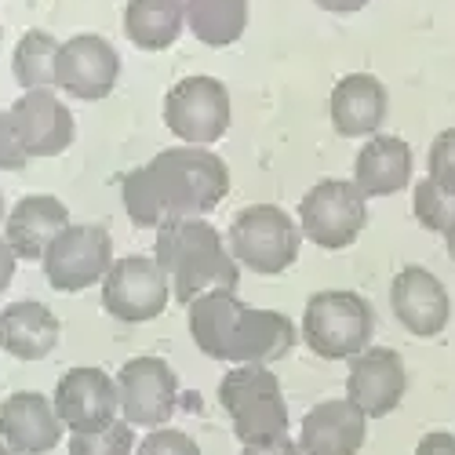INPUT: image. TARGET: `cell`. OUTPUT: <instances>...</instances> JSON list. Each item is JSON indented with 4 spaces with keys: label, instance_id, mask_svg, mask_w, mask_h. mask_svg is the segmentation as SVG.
<instances>
[{
    "label": "cell",
    "instance_id": "6da1fadb",
    "mask_svg": "<svg viewBox=\"0 0 455 455\" xmlns=\"http://www.w3.org/2000/svg\"><path fill=\"white\" fill-rule=\"evenodd\" d=\"M230 194V168L204 146H172L121 179L124 212L139 230L172 219H204Z\"/></svg>",
    "mask_w": 455,
    "mask_h": 455
},
{
    "label": "cell",
    "instance_id": "7a4b0ae2",
    "mask_svg": "<svg viewBox=\"0 0 455 455\" xmlns=\"http://www.w3.org/2000/svg\"><path fill=\"white\" fill-rule=\"evenodd\" d=\"M189 335L204 357L226 364L281 361L299 339L284 314L248 307L237 291H204L189 302Z\"/></svg>",
    "mask_w": 455,
    "mask_h": 455
},
{
    "label": "cell",
    "instance_id": "3957f363",
    "mask_svg": "<svg viewBox=\"0 0 455 455\" xmlns=\"http://www.w3.org/2000/svg\"><path fill=\"white\" fill-rule=\"evenodd\" d=\"M154 259L172 281V295L189 307L204 291H234L241 267L222 244V234L204 219H172L157 230Z\"/></svg>",
    "mask_w": 455,
    "mask_h": 455
},
{
    "label": "cell",
    "instance_id": "277c9868",
    "mask_svg": "<svg viewBox=\"0 0 455 455\" xmlns=\"http://www.w3.org/2000/svg\"><path fill=\"white\" fill-rule=\"evenodd\" d=\"M219 404L226 408L241 444H259L288 434V404L281 379L267 364H237L222 375Z\"/></svg>",
    "mask_w": 455,
    "mask_h": 455
},
{
    "label": "cell",
    "instance_id": "5b68a950",
    "mask_svg": "<svg viewBox=\"0 0 455 455\" xmlns=\"http://www.w3.org/2000/svg\"><path fill=\"white\" fill-rule=\"evenodd\" d=\"M375 314L357 291L324 288L302 310V343L324 361H354L371 347Z\"/></svg>",
    "mask_w": 455,
    "mask_h": 455
},
{
    "label": "cell",
    "instance_id": "8992f818",
    "mask_svg": "<svg viewBox=\"0 0 455 455\" xmlns=\"http://www.w3.org/2000/svg\"><path fill=\"white\" fill-rule=\"evenodd\" d=\"M226 244H230V255L251 274L277 277L299 259L302 230L299 219H291L277 204H248L234 215Z\"/></svg>",
    "mask_w": 455,
    "mask_h": 455
},
{
    "label": "cell",
    "instance_id": "52a82bcc",
    "mask_svg": "<svg viewBox=\"0 0 455 455\" xmlns=\"http://www.w3.org/2000/svg\"><path fill=\"white\" fill-rule=\"evenodd\" d=\"M368 226V201L354 179H321L299 201V230L310 244L339 251L350 248Z\"/></svg>",
    "mask_w": 455,
    "mask_h": 455
},
{
    "label": "cell",
    "instance_id": "ba28073f",
    "mask_svg": "<svg viewBox=\"0 0 455 455\" xmlns=\"http://www.w3.org/2000/svg\"><path fill=\"white\" fill-rule=\"evenodd\" d=\"M109 267H113V237L99 222H69L41 259L48 284L66 295L102 284Z\"/></svg>",
    "mask_w": 455,
    "mask_h": 455
},
{
    "label": "cell",
    "instance_id": "9c48e42d",
    "mask_svg": "<svg viewBox=\"0 0 455 455\" xmlns=\"http://www.w3.org/2000/svg\"><path fill=\"white\" fill-rule=\"evenodd\" d=\"M164 124L182 146H212L230 128V92L219 77L194 73L164 95Z\"/></svg>",
    "mask_w": 455,
    "mask_h": 455
},
{
    "label": "cell",
    "instance_id": "30bf717a",
    "mask_svg": "<svg viewBox=\"0 0 455 455\" xmlns=\"http://www.w3.org/2000/svg\"><path fill=\"white\" fill-rule=\"evenodd\" d=\"M172 299V281L154 255H124L113 259L102 281V307L109 317L124 324H146L164 314Z\"/></svg>",
    "mask_w": 455,
    "mask_h": 455
},
{
    "label": "cell",
    "instance_id": "8fae6325",
    "mask_svg": "<svg viewBox=\"0 0 455 455\" xmlns=\"http://www.w3.org/2000/svg\"><path fill=\"white\" fill-rule=\"evenodd\" d=\"M117 394L128 427L161 430L179 408V379L164 357H132L117 371Z\"/></svg>",
    "mask_w": 455,
    "mask_h": 455
},
{
    "label": "cell",
    "instance_id": "7c38bea8",
    "mask_svg": "<svg viewBox=\"0 0 455 455\" xmlns=\"http://www.w3.org/2000/svg\"><path fill=\"white\" fill-rule=\"evenodd\" d=\"M55 411L69 434H95L106 430L109 423H117L121 415V394H117V379L106 375L102 368H69L59 387L52 394Z\"/></svg>",
    "mask_w": 455,
    "mask_h": 455
},
{
    "label": "cell",
    "instance_id": "4fadbf2b",
    "mask_svg": "<svg viewBox=\"0 0 455 455\" xmlns=\"http://www.w3.org/2000/svg\"><path fill=\"white\" fill-rule=\"evenodd\" d=\"M121 77V55L106 36L99 33H77L66 44H59L55 62V88L81 102H99L117 88Z\"/></svg>",
    "mask_w": 455,
    "mask_h": 455
},
{
    "label": "cell",
    "instance_id": "5bb4252c",
    "mask_svg": "<svg viewBox=\"0 0 455 455\" xmlns=\"http://www.w3.org/2000/svg\"><path fill=\"white\" fill-rule=\"evenodd\" d=\"M12 124L26 157H59L73 146L77 124H73L69 106L55 92H22L12 102Z\"/></svg>",
    "mask_w": 455,
    "mask_h": 455
},
{
    "label": "cell",
    "instance_id": "9a60e30c",
    "mask_svg": "<svg viewBox=\"0 0 455 455\" xmlns=\"http://www.w3.org/2000/svg\"><path fill=\"white\" fill-rule=\"evenodd\" d=\"M408 390V371L397 350L390 347H368L350 361L347 371V397L368 415V419H383L390 415Z\"/></svg>",
    "mask_w": 455,
    "mask_h": 455
},
{
    "label": "cell",
    "instance_id": "2e32d148",
    "mask_svg": "<svg viewBox=\"0 0 455 455\" xmlns=\"http://www.w3.org/2000/svg\"><path fill=\"white\" fill-rule=\"evenodd\" d=\"M368 441V415L350 401H321L302 415L299 448L302 455H361Z\"/></svg>",
    "mask_w": 455,
    "mask_h": 455
},
{
    "label": "cell",
    "instance_id": "e0dca14e",
    "mask_svg": "<svg viewBox=\"0 0 455 455\" xmlns=\"http://www.w3.org/2000/svg\"><path fill=\"white\" fill-rule=\"evenodd\" d=\"M390 307L394 317L404 324V331L434 339L448 328L451 317V299L448 288L423 267H404L390 284Z\"/></svg>",
    "mask_w": 455,
    "mask_h": 455
},
{
    "label": "cell",
    "instance_id": "ac0fdd59",
    "mask_svg": "<svg viewBox=\"0 0 455 455\" xmlns=\"http://www.w3.org/2000/svg\"><path fill=\"white\" fill-rule=\"evenodd\" d=\"M62 430L55 401L36 390H19L0 404V441L19 455H48L62 441Z\"/></svg>",
    "mask_w": 455,
    "mask_h": 455
},
{
    "label": "cell",
    "instance_id": "d6986e66",
    "mask_svg": "<svg viewBox=\"0 0 455 455\" xmlns=\"http://www.w3.org/2000/svg\"><path fill=\"white\" fill-rule=\"evenodd\" d=\"M387 106H390V95L383 81L371 77V73H347V77H339L328 99L331 128L347 139L375 135L387 121Z\"/></svg>",
    "mask_w": 455,
    "mask_h": 455
},
{
    "label": "cell",
    "instance_id": "ffe728a7",
    "mask_svg": "<svg viewBox=\"0 0 455 455\" xmlns=\"http://www.w3.org/2000/svg\"><path fill=\"white\" fill-rule=\"evenodd\" d=\"M69 226V208L52 194L22 197L4 219V241L26 262H41L55 237Z\"/></svg>",
    "mask_w": 455,
    "mask_h": 455
},
{
    "label": "cell",
    "instance_id": "44dd1931",
    "mask_svg": "<svg viewBox=\"0 0 455 455\" xmlns=\"http://www.w3.org/2000/svg\"><path fill=\"white\" fill-rule=\"evenodd\" d=\"M62 324L36 299H22L0 310V350L19 361H44L59 347Z\"/></svg>",
    "mask_w": 455,
    "mask_h": 455
},
{
    "label": "cell",
    "instance_id": "7402d4cb",
    "mask_svg": "<svg viewBox=\"0 0 455 455\" xmlns=\"http://www.w3.org/2000/svg\"><path fill=\"white\" fill-rule=\"evenodd\" d=\"M354 182L368 197H390L411 182V146L397 135H371L354 161Z\"/></svg>",
    "mask_w": 455,
    "mask_h": 455
},
{
    "label": "cell",
    "instance_id": "603a6c76",
    "mask_svg": "<svg viewBox=\"0 0 455 455\" xmlns=\"http://www.w3.org/2000/svg\"><path fill=\"white\" fill-rule=\"evenodd\" d=\"M182 26H186L182 0H128L124 4V36L142 52L172 48Z\"/></svg>",
    "mask_w": 455,
    "mask_h": 455
},
{
    "label": "cell",
    "instance_id": "cb8c5ba5",
    "mask_svg": "<svg viewBox=\"0 0 455 455\" xmlns=\"http://www.w3.org/2000/svg\"><path fill=\"white\" fill-rule=\"evenodd\" d=\"M186 26L208 48H230L248 29V0H186Z\"/></svg>",
    "mask_w": 455,
    "mask_h": 455
},
{
    "label": "cell",
    "instance_id": "d4e9b609",
    "mask_svg": "<svg viewBox=\"0 0 455 455\" xmlns=\"http://www.w3.org/2000/svg\"><path fill=\"white\" fill-rule=\"evenodd\" d=\"M55 62H59V41L48 29H26L12 55V73L19 88L26 92H52L55 88Z\"/></svg>",
    "mask_w": 455,
    "mask_h": 455
},
{
    "label": "cell",
    "instance_id": "484cf974",
    "mask_svg": "<svg viewBox=\"0 0 455 455\" xmlns=\"http://www.w3.org/2000/svg\"><path fill=\"white\" fill-rule=\"evenodd\" d=\"M411 212L419 219L423 230L430 234H448L451 222H455V194L434 186L430 179L415 182V194H411Z\"/></svg>",
    "mask_w": 455,
    "mask_h": 455
},
{
    "label": "cell",
    "instance_id": "4316f807",
    "mask_svg": "<svg viewBox=\"0 0 455 455\" xmlns=\"http://www.w3.org/2000/svg\"><path fill=\"white\" fill-rule=\"evenodd\" d=\"M135 451V430L117 419L95 434H69V455H132Z\"/></svg>",
    "mask_w": 455,
    "mask_h": 455
},
{
    "label": "cell",
    "instance_id": "83f0119b",
    "mask_svg": "<svg viewBox=\"0 0 455 455\" xmlns=\"http://www.w3.org/2000/svg\"><path fill=\"white\" fill-rule=\"evenodd\" d=\"M430 182L434 186H441V189H448V194H455V128H444L437 139H434V146H430Z\"/></svg>",
    "mask_w": 455,
    "mask_h": 455
},
{
    "label": "cell",
    "instance_id": "f1b7e54d",
    "mask_svg": "<svg viewBox=\"0 0 455 455\" xmlns=\"http://www.w3.org/2000/svg\"><path fill=\"white\" fill-rule=\"evenodd\" d=\"M135 455H201V448H197V441L189 437V434L172 430V427H161V430H149L139 441Z\"/></svg>",
    "mask_w": 455,
    "mask_h": 455
},
{
    "label": "cell",
    "instance_id": "f546056e",
    "mask_svg": "<svg viewBox=\"0 0 455 455\" xmlns=\"http://www.w3.org/2000/svg\"><path fill=\"white\" fill-rule=\"evenodd\" d=\"M26 164H29V157H26V149L19 146L12 113L0 109V172H22Z\"/></svg>",
    "mask_w": 455,
    "mask_h": 455
},
{
    "label": "cell",
    "instance_id": "4dcf8cb0",
    "mask_svg": "<svg viewBox=\"0 0 455 455\" xmlns=\"http://www.w3.org/2000/svg\"><path fill=\"white\" fill-rule=\"evenodd\" d=\"M241 455H302L299 441H291L288 434L270 437V441H259V444H244Z\"/></svg>",
    "mask_w": 455,
    "mask_h": 455
},
{
    "label": "cell",
    "instance_id": "1f68e13d",
    "mask_svg": "<svg viewBox=\"0 0 455 455\" xmlns=\"http://www.w3.org/2000/svg\"><path fill=\"white\" fill-rule=\"evenodd\" d=\"M415 455H455V434H444V430L427 434L415 444Z\"/></svg>",
    "mask_w": 455,
    "mask_h": 455
},
{
    "label": "cell",
    "instance_id": "d6a6232c",
    "mask_svg": "<svg viewBox=\"0 0 455 455\" xmlns=\"http://www.w3.org/2000/svg\"><path fill=\"white\" fill-rule=\"evenodd\" d=\"M15 267H19V255L12 251V244L4 241V234H0V295H4L8 284L15 281Z\"/></svg>",
    "mask_w": 455,
    "mask_h": 455
},
{
    "label": "cell",
    "instance_id": "836d02e7",
    "mask_svg": "<svg viewBox=\"0 0 455 455\" xmlns=\"http://www.w3.org/2000/svg\"><path fill=\"white\" fill-rule=\"evenodd\" d=\"M321 12H331V15H354L361 8H368L371 0H314Z\"/></svg>",
    "mask_w": 455,
    "mask_h": 455
},
{
    "label": "cell",
    "instance_id": "e575fe53",
    "mask_svg": "<svg viewBox=\"0 0 455 455\" xmlns=\"http://www.w3.org/2000/svg\"><path fill=\"white\" fill-rule=\"evenodd\" d=\"M444 244H448V255H451V262H455V222H451V230L444 234Z\"/></svg>",
    "mask_w": 455,
    "mask_h": 455
},
{
    "label": "cell",
    "instance_id": "d590c367",
    "mask_svg": "<svg viewBox=\"0 0 455 455\" xmlns=\"http://www.w3.org/2000/svg\"><path fill=\"white\" fill-rule=\"evenodd\" d=\"M0 455H19V451H15V448H8L4 441H0Z\"/></svg>",
    "mask_w": 455,
    "mask_h": 455
},
{
    "label": "cell",
    "instance_id": "8d00e7d4",
    "mask_svg": "<svg viewBox=\"0 0 455 455\" xmlns=\"http://www.w3.org/2000/svg\"><path fill=\"white\" fill-rule=\"evenodd\" d=\"M0 226H4V194H0Z\"/></svg>",
    "mask_w": 455,
    "mask_h": 455
}]
</instances>
